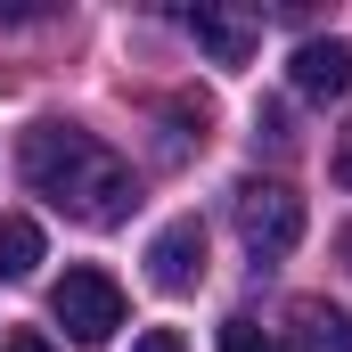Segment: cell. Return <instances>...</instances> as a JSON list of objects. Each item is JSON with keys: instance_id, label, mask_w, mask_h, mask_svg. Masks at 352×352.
Returning a JSON list of instances; mask_svg holds the SVG:
<instances>
[{"instance_id": "cell-14", "label": "cell", "mask_w": 352, "mask_h": 352, "mask_svg": "<svg viewBox=\"0 0 352 352\" xmlns=\"http://www.w3.org/2000/svg\"><path fill=\"white\" fill-rule=\"evenodd\" d=\"M344 254H352V230H344Z\"/></svg>"}, {"instance_id": "cell-6", "label": "cell", "mask_w": 352, "mask_h": 352, "mask_svg": "<svg viewBox=\"0 0 352 352\" xmlns=\"http://www.w3.org/2000/svg\"><path fill=\"white\" fill-rule=\"evenodd\" d=\"M287 328H295V352H352V320L336 303H320V295H295Z\"/></svg>"}, {"instance_id": "cell-10", "label": "cell", "mask_w": 352, "mask_h": 352, "mask_svg": "<svg viewBox=\"0 0 352 352\" xmlns=\"http://www.w3.org/2000/svg\"><path fill=\"white\" fill-rule=\"evenodd\" d=\"M254 140H270V148H295V131H287V107H263V115H254Z\"/></svg>"}, {"instance_id": "cell-1", "label": "cell", "mask_w": 352, "mask_h": 352, "mask_svg": "<svg viewBox=\"0 0 352 352\" xmlns=\"http://www.w3.org/2000/svg\"><path fill=\"white\" fill-rule=\"evenodd\" d=\"M16 164L33 180V197H50V205H58L66 221H82V230H115V221H131V205H140L131 164H123L107 140H90L82 123H33Z\"/></svg>"}, {"instance_id": "cell-13", "label": "cell", "mask_w": 352, "mask_h": 352, "mask_svg": "<svg viewBox=\"0 0 352 352\" xmlns=\"http://www.w3.org/2000/svg\"><path fill=\"white\" fill-rule=\"evenodd\" d=\"M0 352H58V344H50L41 328H16V336H8V344H0Z\"/></svg>"}, {"instance_id": "cell-9", "label": "cell", "mask_w": 352, "mask_h": 352, "mask_svg": "<svg viewBox=\"0 0 352 352\" xmlns=\"http://www.w3.org/2000/svg\"><path fill=\"white\" fill-rule=\"evenodd\" d=\"M221 352H287L263 320H221Z\"/></svg>"}, {"instance_id": "cell-8", "label": "cell", "mask_w": 352, "mask_h": 352, "mask_svg": "<svg viewBox=\"0 0 352 352\" xmlns=\"http://www.w3.org/2000/svg\"><path fill=\"white\" fill-rule=\"evenodd\" d=\"M33 270H41V221L0 213V278H33Z\"/></svg>"}, {"instance_id": "cell-3", "label": "cell", "mask_w": 352, "mask_h": 352, "mask_svg": "<svg viewBox=\"0 0 352 352\" xmlns=\"http://www.w3.org/2000/svg\"><path fill=\"white\" fill-rule=\"evenodd\" d=\"M50 320L74 336V344H107L115 328H123V287L107 278V270H66L58 287H50Z\"/></svg>"}, {"instance_id": "cell-7", "label": "cell", "mask_w": 352, "mask_h": 352, "mask_svg": "<svg viewBox=\"0 0 352 352\" xmlns=\"http://www.w3.org/2000/svg\"><path fill=\"white\" fill-rule=\"evenodd\" d=\"M295 90L303 98H344L352 90V50L344 41H303L295 50Z\"/></svg>"}, {"instance_id": "cell-12", "label": "cell", "mask_w": 352, "mask_h": 352, "mask_svg": "<svg viewBox=\"0 0 352 352\" xmlns=\"http://www.w3.org/2000/svg\"><path fill=\"white\" fill-rule=\"evenodd\" d=\"M131 352H188V344H180V328H148V336H140Z\"/></svg>"}, {"instance_id": "cell-5", "label": "cell", "mask_w": 352, "mask_h": 352, "mask_svg": "<svg viewBox=\"0 0 352 352\" xmlns=\"http://www.w3.org/2000/svg\"><path fill=\"white\" fill-rule=\"evenodd\" d=\"M188 33H197V50L213 66H246L263 50V16L254 8H188Z\"/></svg>"}, {"instance_id": "cell-4", "label": "cell", "mask_w": 352, "mask_h": 352, "mask_svg": "<svg viewBox=\"0 0 352 352\" xmlns=\"http://www.w3.org/2000/svg\"><path fill=\"white\" fill-rule=\"evenodd\" d=\"M148 278H156L164 295H188V287L205 278V221H197V213H180V221H164V230L148 238Z\"/></svg>"}, {"instance_id": "cell-2", "label": "cell", "mask_w": 352, "mask_h": 352, "mask_svg": "<svg viewBox=\"0 0 352 352\" xmlns=\"http://www.w3.org/2000/svg\"><path fill=\"white\" fill-rule=\"evenodd\" d=\"M230 213H238V238H246L254 263H278V254L303 246V197L287 180H238Z\"/></svg>"}, {"instance_id": "cell-11", "label": "cell", "mask_w": 352, "mask_h": 352, "mask_svg": "<svg viewBox=\"0 0 352 352\" xmlns=\"http://www.w3.org/2000/svg\"><path fill=\"white\" fill-rule=\"evenodd\" d=\"M328 173H336V180H344V188H352V123H344V131H336V156H328Z\"/></svg>"}]
</instances>
